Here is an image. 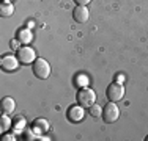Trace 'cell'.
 <instances>
[{"label":"cell","mask_w":148,"mask_h":141,"mask_svg":"<svg viewBox=\"0 0 148 141\" xmlns=\"http://www.w3.org/2000/svg\"><path fill=\"white\" fill-rule=\"evenodd\" d=\"M32 70H33L35 77L41 80H46L51 77V64L46 61L44 58H36L33 61V66H32Z\"/></svg>","instance_id":"cell-1"},{"label":"cell","mask_w":148,"mask_h":141,"mask_svg":"<svg viewBox=\"0 0 148 141\" xmlns=\"http://www.w3.org/2000/svg\"><path fill=\"white\" fill-rule=\"evenodd\" d=\"M76 99H77V104L79 105L88 108V107H91V105L95 104V100H96V94H95V91L91 89V88L84 86V88H80V89L77 91Z\"/></svg>","instance_id":"cell-2"},{"label":"cell","mask_w":148,"mask_h":141,"mask_svg":"<svg viewBox=\"0 0 148 141\" xmlns=\"http://www.w3.org/2000/svg\"><path fill=\"white\" fill-rule=\"evenodd\" d=\"M120 118V110L117 107V104L115 102H109V104H106V107L103 108V119L106 124H112V122H115L117 119Z\"/></svg>","instance_id":"cell-3"},{"label":"cell","mask_w":148,"mask_h":141,"mask_svg":"<svg viewBox=\"0 0 148 141\" xmlns=\"http://www.w3.org/2000/svg\"><path fill=\"white\" fill-rule=\"evenodd\" d=\"M16 56L19 60V63L22 64H30L36 60V55H35V50L32 47H27V45H22L16 50Z\"/></svg>","instance_id":"cell-4"},{"label":"cell","mask_w":148,"mask_h":141,"mask_svg":"<svg viewBox=\"0 0 148 141\" xmlns=\"http://www.w3.org/2000/svg\"><path fill=\"white\" fill-rule=\"evenodd\" d=\"M106 96H107L109 100L118 102L123 99V96H125V88L120 83H112V85H109V88L106 89Z\"/></svg>","instance_id":"cell-5"},{"label":"cell","mask_w":148,"mask_h":141,"mask_svg":"<svg viewBox=\"0 0 148 141\" xmlns=\"http://www.w3.org/2000/svg\"><path fill=\"white\" fill-rule=\"evenodd\" d=\"M0 66L6 72H13L19 66V60H17V56H13V55H3L2 60H0Z\"/></svg>","instance_id":"cell-6"},{"label":"cell","mask_w":148,"mask_h":141,"mask_svg":"<svg viewBox=\"0 0 148 141\" xmlns=\"http://www.w3.org/2000/svg\"><path fill=\"white\" fill-rule=\"evenodd\" d=\"M73 17L77 24H85L90 17V11L87 9L85 5H77L73 11Z\"/></svg>","instance_id":"cell-7"},{"label":"cell","mask_w":148,"mask_h":141,"mask_svg":"<svg viewBox=\"0 0 148 141\" xmlns=\"http://www.w3.org/2000/svg\"><path fill=\"white\" fill-rule=\"evenodd\" d=\"M68 119L71 122H80L84 119V107L82 105H74L68 110Z\"/></svg>","instance_id":"cell-8"},{"label":"cell","mask_w":148,"mask_h":141,"mask_svg":"<svg viewBox=\"0 0 148 141\" xmlns=\"http://www.w3.org/2000/svg\"><path fill=\"white\" fill-rule=\"evenodd\" d=\"M16 108V102L13 97H3L0 102V111L2 115H11Z\"/></svg>","instance_id":"cell-9"},{"label":"cell","mask_w":148,"mask_h":141,"mask_svg":"<svg viewBox=\"0 0 148 141\" xmlns=\"http://www.w3.org/2000/svg\"><path fill=\"white\" fill-rule=\"evenodd\" d=\"M49 121L44 118H36L33 122H32V130L36 133H46L49 130Z\"/></svg>","instance_id":"cell-10"},{"label":"cell","mask_w":148,"mask_h":141,"mask_svg":"<svg viewBox=\"0 0 148 141\" xmlns=\"http://www.w3.org/2000/svg\"><path fill=\"white\" fill-rule=\"evenodd\" d=\"M14 13V5L11 2H2L0 3V16L2 17H10Z\"/></svg>","instance_id":"cell-11"},{"label":"cell","mask_w":148,"mask_h":141,"mask_svg":"<svg viewBox=\"0 0 148 141\" xmlns=\"http://www.w3.org/2000/svg\"><path fill=\"white\" fill-rule=\"evenodd\" d=\"M25 125H27V122H25V118H24V116L17 115L16 118L13 119V129L17 130V132H22V130L25 129Z\"/></svg>","instance_id":"cell-12"},{"label":"cell","mask_w":148,"mask_h":141,"mask_svg":"<svg viewBox=\"0 0 148 141\" xmlns=\"http://www.w3.org/2000/svg\"><path fill=\"white\" fill-rule=\"evenodd\" d=\"M10 127H13V119H10L8 115H2V118H0V130L5 133L6 130H10Z\"/></svg>","instance_id":"cell-13"},{"label":"cell","mask_w":148,"mask_h":141,"mask_svg":"<svg viewBox=\"0 0 148 141\" xmlns=\"http://www.w3.org/2000/svg\"><path fill=\"white\" fill-rule=\"evenodd\" d=\"M17 39H19L21 42H24V44H27V42L32 41V33L29 30H19V33H17Z\"/></svg>","instance_id":"cell-14"},{"label":"cell","mask_w":148,"mask_h":141,"mask_svg":"<svg viewBox=\"0 0 148 141\" xmlns=\"http://www.w3.org/2000/svg\"><path fill=\"white\" fill-rule=\"evenodd\" d=\"M88 113L93 116V118H98V116H103V108H101L99 105L93 104L91 107H88Z\"/></svg>","instance_id":"cell-15"},{"label":"cell","mask_w":148,"mask_h":141,"mask_svg":"<svg viewBox=\"0 0 148 141\" xmlns=\"http://www.w3.org/2000/svg\"><path fill=\"white\" fill-rule=\"evenodd\" d=\"M73 2H76L77 5H85V6H87V5L91 2V0H73Z\"/></svg>","instance_id":"cell-16"},{"label":"cell","mask_w":148,"mask_h":141,"mask_svg":"<svg viewBox=\"0 0 148 141\" xmlns=\"http://www.w3.org/2000/svg\"><path fill=\"white\" fill-rule=\"evenodd\" d=\"M2 140H5V141H8V140L14 141L16 138H14V136H13V135H3V136H2Z\"/></svg>","instance_id":"cell-17"},{"label":"cell","mask_w":148,"mask_h":141,"mask_svg":"<svg viewBox=\"0 0 148 141\" xmlns=\"http://www.w3.org/2000/svg\"><path fill=\"white\" fill-rule=\"evenodd\" d=\"M145 141H148V135H147V136H145Z\"/></svg>","instance_id":"cell-18"},{"label":"cell","mask_w":148,"mask_h":141,"mask_svg":"<svg viewBox=\"0 0 148 141\" xmlns=\"http://www.w3.org/2000/svg\"><path fill=\"white\" fill-rule=\"evenodd\" d=\"M3 2H10V0H3Z\"/></svg>","instance_id":"cell-19"}]
</instances>
